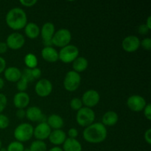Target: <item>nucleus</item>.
Returning <instances> with one entry per match:
<instances>
[{
	"instance_id": "nucleus-1",
	"label": "nucleus",
	"mask_w": 151,
	"mask_h": 151,
	"mask_svg": "<svg viewBox=\"0 0 151 151\" xmlns=\"http://www.w3.org/2000/svg\"><path fill=\"white\" fill-rule=\"evenodd\" d=\"M107 135V129L101 122H94L86 127L83 132L84 139L91 144L103 142L106 140Z\"/></svg>"
},
{
	"instance_id": "nucleus-2",
	"label": "nucleus",
	"mask_w": 151,
	"mask_h": 151,
	"mask_svg": "<svg viewBox=\"0 0 151 151\" xmlns=\"http://www.w3.org/2000/svg\"><path fill=\"white\" fill-rule=\"evenodd\" d=\"M7 26L13 30H20L27 24V18L24 10L19 7H15L7 12L5 17Z\"/></svg>"
},
{
	"instance_id": "nucleus-3",
	"label": "nucleus",
	"mask_w": 151,
	"mask_h": 151,
	"mask_svg": "<svg viewBox=\"0 0 151 151\" xmlns=\"http://www.w3.org/2000/svg\"><path fill=\"white\" fill-rule=\"evenodd\" d=\"M33 131L34 128L32 125L24 122L16 127L13 132V135L16 141L22 143L25 142L29 141L33 137Z\"/></svg>"
},
{
	"instance_id": "nucleus-4",
	"label": "nucleus",
	"mask_w": 151,
	"mask_h": 151,
	"mask_svg": "<svg viewBox=\"0 0 151 151\" xmlns=\"http://www.w3.org/2000/svg\"><path fill=\"white\" fill-rule=\"evenodd\" d=\"M95 119V114L91 109L87 107H82L78 111L76 115V121L81 127L89 126Z\"/></svg>"
},
{
	"instance_id": "nucleus-5",
	"label": "nucleus",
	"mask_w": 151,
	"mask_h": 151,
	"mask_svg": "<svg viewBox=\"0 0 151 151\" xmlns=\"http://www.w3.org/2000/svg\"><path fill=\"white\" fill-rule=\"evenodd\" d=\"M79 55V50L75 45L69 44L60 49L58 52V60L64 63H72Z\"/></svg>"
},
{
	"instance_id": "nucleus-6",
	"label": "nucleus",
	"mask_w": 151,
	"mask_h": 151,
	"mask_svg": "<svg viewBox=\"0 0 151 151\" xmlns=\"http://www.w3.org/2000/svg\"><path fill=\"white\" fill-rule=\"evenodd\" d=\"M71 40H72V34L70 31L65 28H62L55 32L52 38V44L55 47L63 48L69 45Z\"/></svg>"
},
{
	"instance_id": "nucleus-7",
	"label": "nucleus",
	"mask_w": 151,
	"mask_h": 151,
	"mask_svg": "<svg viewBox=\"0 0 151 151\" xmlns=\"http://www.w3.org/2000/svg\"><path fill=\"white\" fill-rule=\"evenodd\" d=\"M81 83V78L79 73L75 71H69L66 73L63 80V87L68 91H75L79 88Z\"/></svg>"
},
{
	"instance_id": "nucleus-8",
	"label": "nucleus",
	"mask_w": 151,
	"mask_h": 151,
	"mask_svg": "<svg viewBox=\"0 0 151 151\" xmlns=\"http://www.w3.org/2000/svg\"><path fill=\"white\" fill-rule=\"evenodd\" d=\"M55 26L52 22H46L40 29V34L45 47H52V38L55 34Z\"/></svg>"
},
{
	"instance_id": "nucleus-9",
	"label": "nucleus",
	"mask_w": 151,
	"mask_h": 151,
	"mask_svg": "<svg viewBox=\"0 0 151 151\" xmlns=\"http://www.w3.org/2000/svg\"><path fill=\"white\" fill-rule=\"evenodd\" d=\"M6 44L10 50H18L24 45L25 38L23 35L19 32H13L7 36Z\"/></svg>"
},
{
	"instance_id": "nucleus-10",
	"label": "nucleus",
	"mask_w": 151,
	"mask_h": 151,
	"mask_svg": "<svg viewBox=\"0 0 151 151\" xmlns=\"http://www.w3.org/2000/svg\"><path fill=\"white\" fill-rule=\"evenodd\" d=\"M100 100V94L96 90L90 89L83 94L81 101H82L83 105H84L86 107L91 109L98 104Z\"/></svg>"
},
{
	"instance_id": "nucleus-11",
	"label": "nucleus",
	"mask_w": 151,
	"mask_h": 151,
	"mask_svg": "<svg viewBox=\"0 0 151 151\" xmlns=\"http://www.w3.org/2000/svg\"><path fill=\"white\" fill-rule=\"evenodd\" d=\"M35 91L39 97H48L52 91V84L47 79L39 80L35 86Z\"/></svg>"
},
{
	"instance_id": "nucleus-12",
	"label": "nucleus",
	"mask_w": 151,
	"mask_h": 151,
	"mask_svg": "<svg viewBox=\"0 0 151 151\" xmlns=\"http://www.w3.org/2000/svg\"><path fill=\"white\" fill-rule=\"evenodd\" d=\"M147 105L145 99L139 95H132L129 97L127 100V106L134 112H139L144 110Z\"/></svg>"
},
{
	"instance_id": "nucleus-13",
	"label": "nucleus",
	"mask_w": 151,
	"mask_h": 151,
	"mask_svg": "<svg viewBox=\"0 0 151 151\" xmlns=\"http://www.w3.org/2000/svg\"><path fill=\"white\" fill-rule=\"evenodd\" d=\"M140 40L137 36L129 35L125 37L122 42V47L127 52H134L140 47Z\"/></svg>"
},
{
	"instance_id": "nucleus-14",
	"label": "nucleus",
	"mask_w": 151,
	"mask_h": 151,
	"mask_svg": "<svg viewBox=\"0 0 151 151\" xmlns=\"http://www.w3.org/2000/svg\"><path fill=\"white\" fill-rule=\"evenodd\" d=\"M51 128L46 122H40L33 131V136L37 140L44 141L49 138L51 134Z\"/></svg>"
},
{
	"instance_id": "nucleus-15",
	"label": "nucleus",
	"mask_w": 151,
	"mask_h": 151,
	"mask_svg": "<svg viewBox=\"0 0 151 151\" xmlns=\"http://www.w3.org/2000/svg\"><path fill=\"white\" fill-rule=\"evenodd\" d=\"M26 111V117L31 122H44V116L42 111L37 106L29 107Z\"/></svg>"
},
{
	"instance_id": "nucleus-16",
	"label": "nucleus",
	"mask_w": 151,
	"mask_h": 151,
	"mask_svg": "<svg viewBox=\"0 0 151 151\" xmlns=\"http://www.w3.org/2000/svg\"><path fill=\"white\" fill-rule=\"evenodd\" d=\"M29 95L26 92H18L13 97V104L18 109H24L28 106L29 103Z\"/></svg>"
},
{
	"instance_id": "nucleus-17",
	"label": "nucleus",
	"mask_w": 151,
	"mask_h": 151,
	"mask_svg": "<svg viewBox=\"0 0 151 151\" xmlns=\"http://www.w3.org/2000/svg\"><path fill=\"white\" fill-rule=\"evenodd\" d=\"M48 139L52 144L58 147L60 145H63L65 140L66 139V133L61 129L53 130L52 131H51V134Z\"/></svg>"
},
{
	"instance_id": "nucleus-18",
	"label": "nucleus",
	"mask_w": 151,
	"mask_h": 151,
	"mask_svg": "<svg viewBox=\"0 0 151 151\" xmlns=\"http://www.w3.org/2000/svg\"><path fill=\"white\" fill-rule=\"evenodd\" d=\"M41 56L44 60L50 63H55L58 60V52L52 47H44L41 50Z\"/></svg>"
},
{
	"instance_id": "nucleus-19",
	"label": "nucleus",
	"mask_w": 151,
	"mask_h": 151,
	"mask_svg": "<svg viewBox=\"0 0 151 151\" xmlns=\"http://www.w3.org/2000/svg\"><path fill=\"white\" fill-rule=\"evenodd\" d=\"M4 75L7 81L12 83H17L22 77V71L17 67L11 66L4 71Z\"/></svg>"
},
{
	"instance_id": "nucleus-20",
	"label": "nucleus",
	"mask_w": 151,
	"mask_h": 151,
	"mask_svg": "<svg viewBox=\"0 0 151 151\" xmlns=\"http://www.w3.org/2000/svg\"><path fill=\"white\" fill-rule=\"evenodd\" d=\"M119 119L118 114L114 111H109L106 112L102 118V122L105 126H114L116 125Z\"/></svg>"
},
{
	"instance_id": "nucleus-21",
	"label": "nucleus",
	"mask_w": 151,
	"mask_h": 151,
	"mask_svg": "<svg viewBox=\"0 0 151 151\" xmlns=\"http://www.w3.org/2000/svg\"><path fill=\"white\" fill-rule=\"evenodd\" d=\"M63 151H82V145L76 139L68 138L63 144Z\"/></svg>"
},
{
	"instance_id": "nucleus-22",
	"label": "nucleus",
	"mask_w": 151,
	"mask_h": 151,
	"mask_svg": "<svg viewBox=\"0 0 151 151\" xmlns=\"http://www.w3.org/2000/svg\"><path fill=\"white\" fill-rule=\"evenodd\" d=\"M40 28L38 25L33 22H29L24 27L25 35L30 39H35L40 35Z\"/></svg>"
},
{
	"instance_id": "nucleus-23",
	"label": "nucleus",
	"mask_w": 151,
	"mask_h": 151,
	"mask_svg": "<svg viewBox=\"0 0 151 151\" xmlns=\"http://www.w3.org/2000/svg\"><path fill=\"white\" fill-rule=\"evenodd\" d=\"M88 62L87 59L84 57H79L78 56L73 62H72V68L73 71L81 73L84 72L88 68Z\"/></svg>"
},
{
	"instance_id": "nucleus-24",
	"label": "nucleus",
	"mask_w": 151,
	"mask_h": 151,
	"mask_svg": "<svg viewBox=\"0 0 151 151\" xmlns=\"http://www.w3.org/2000/svg\"><path fill=\"white\" fill-rule=\"evenodd\" d=\"M47 123L50 128L54 130L61 129L63 126V119L58 114H52L47 118Z\"/></svg>"
},
{
	"instance_id": "nucleus-25",
	"label": "nucleus",
	"mask_w": 151,
	"mask_h": 151,
	"mask_svg": "<svg viewBox=\"0 0 151 151\" xmlns=\"http://www.w3.org/2000/svg\"><path fill=\"white\" fill-rule=\"evenodd\" d=\"M24 63L28 69H32L37 67L38 59L36 56L32 53H28L24 57Z\"/></svg>"
},
{
	"instance_id": "nucleus-26",
	"label": "nucleus",
	"mask_w": 151,
	"mask_h": 151,
	"mask_svg": "<svg viewBox=\"0 0 151 151\" xmlns=\"http://www.w3.org/2000/svg\"><path fill=\"white\" fill-rule=\"evenodd\" d=\"M30 151H47V145L44 141L35 140L29 146Z\"/></svg>"
},
{
	"instance_id": "nucleus-27",
	"label": "nucleus",
	"mask_w": 151,
	"mask_h": 151,
	"mask_svg": "<svg viewBox=\"0 0 151 151\" xmlns=\"http://www.w3.org/2000/svg\"><path fill=\"white\" fill-rule=\"evenodd\" d=\"M6 149H7V151H23L24 147V145L20 142L14 141L10 142Z\"/></svg>"
},
{
	"instance_id": "nucleus-28",
	"label": "nucleus",
	"mask_w": 151,
	"mask_h": 151,
	"mask_svg": "<svg viewBox=\"0 0 151 151\" xmlns=\"http://www.w3.org/2000/svg\"><path fill=\"white\" fill-rule=\"evenodd\" d=\"M21 78H22L23 80L26 81L28 83L35 81L33 77H32L31 69H28V68H26V69H24L23 72H22V77H21Z\"/></svg>"
},
{
	"instance_id": "nucleus-29",
	"label": "nucleus",
	"mask_w": 151,
	"mask_h": 151,
	"mask_svg": "<svg viewBox=\"0 0 151 151\" xmlns=\"http://www.w3.org/2000/svg\"><path fill=\"white\" fill-rule=\"evenodd\" d=\"M70 107L74 111H79L83 107V103L81 100L78 97L72 99L70 101Z\"/></svg>"
},
{
	"instance_id": "nucleus-30",
	"label": "nucleus",
	"mask_w": 151,
	"mask_h": 151,
	"mask_svg": "<svg viewBox=\"0 0 151 151\" xmlns=\"http://www.w3.org/2000/svg\"><path fill=\"white\" fill-rule=\"evenodd\" d=\"M16 87H17V89L19 90V92H25L28 87V83L22 78H21L17 82Z\"/></svg>"
},
{
	"instance_id": "nucleus-31",
	"label": "nucleus",
	"mask_w": 151,
	"mask_h": 151,
	"mask_svg": "<svg viewBox=\"0 0 151 151\" xmlns=\"http://www.w3.org/2000/svg\"><path fill=\"white\" fill-rule=\"evenodd\" d=\"M10 120L6 115L0 114V129H5L9 126Z\"/></svg>"
},
{
	"instance_id": "nucleus-32",
	"label": "nucleus",
	"mask_w": 151,
	"mask_h": 151,
	"mask_svg": "<svg viewBox=\"0 0 151 151\" xmlns=\"http://www.w3.org/2000/svg\"><path fill=\"white\" fill-rule=\"evenodd\" d=\"M140 46L142 47V48L145 50H151V39L150 38H145L140 41Z\"/></svg>"
},
{
	"instance_id": "nucleus-33",
	"label": "nucleus",
	"mask_w": 151,
	"mask_h": 151,
	"mask_svg": "<svg viewBox=\"0 0 151 151\" xmlns=\"http://www.w3.org/2000/svg\"><path fill=\"white\" fill-rule=\"evenodd\" d=\"M7 103V99L4 94L0 93V114L4 110Z\"/></svg>"
},
{
	"instance_id": "nucleus-34",
	"label": "nucleus",
	"mask_w": 151,
	"mask_h": 151,
	"mask_svg": "<svg viewBox=\"0 0 151 151\" xmlns=\"http://www.w3.org/2000/svg\"><path fill=\"white\" fill-rule=\"evenodd\" d=\"M20 4L27 7H30L35 5L38 1L36 0H21Z\"/></svg>"
},
{
	"instance_id": "nucleus-35",
	"label": "nucleus",
	"mask_w": 151,
	"mask_h": 151,
	"mask_svg": "<svg viewBox=\"0 0 151 151\" xmlns=\"http://www.w3.org/2000/svg\"><path fill=\"white\" fill-rule=\"evenodd\" d=\"M31 72H32V77H33L34 80H38L41 77V69L39 68L36 67V68H34V69H31Z\"/></svg>"
},
{
	"instance_id": "nucleus-36",
	"label": "nucleus",
	"mask_w": 151,
	"mask_h": 151,
	"mask_svg": "<svg viewBox=\"0 0 151 151\" xmlns=\"http://www.w3.org/2000/svg\"><path fill=\"white\" fill-rule=\"evenodd\" d=\"M144 115L147 119L148 120H150L151 119V105L150 103L146 105V106L145 107L144 109Z\"/></svg>"
},
{
	"instance_id": "nucleus-37",
	"label": "nucleus",
	"mask_w": 151,
	"mask_h": 151,
	"mask_svg": "<svg viewBox=\"0 0 151 151\" xmlns=\"http://www.w3.org/2000/svg\"><path fill=\"white\" fill-rule=\"evenodd\" d=\"M68 135H69V138L71 139H76L78 136V131L76 128H71L68 131Z\"/></svg>"
},
{
	"instance_id": "nucleus-38",
	"label": "nucleus",
	"mask_w": 151,
	"mask_h": 151,
	"mask_svg": "<svg viewBox=\"0 0 151 151\" xmlns=\"http://www.w3.org/2000/svg\"><path fill=\"white\" fill-rule=\"evenodd\" d=\"M138 32L139 33H140L141 35H146V34L148 33L149 29L147 28V27L146 26L145 24H141L139 27Z\"/></svg>"
},
{
	"instance_id": "nucleus-39",
	"label": "nucleus",
	"mask_w": 151,
	"mask_h": 151,
	"mask_svg": "<svg viewBox=\"0 0 151 151\" xmlns=\"http://www.w3.org/2000/svg\"><path fill=\"white\" fill-rule=\"evenodd\" d=\"M145 140L148 145H151V129L148 128L145 133Z\"/></svg>"
},
{
	"instance_id": "nucleus-40",
	"label": "nucleus",
	"mask_w": 151,
	"mask_h": 151,
	"mask_svg": "<svg viewBox=\"0 0 151 151\" xmlns=\"http://www.w3.org/2000/svg\"><path fill=\"white\" fill-rule=\"evenodd\" d=\"M16 115L19 119H24L26 116V111L24 109H18Z\"/></svg>"
},
{
	"instance_id": "nucleus-41",
	"label": "nucleus",
	"mask_w": 151,
	"mask_h": 151,
	"mask_svg": "<svg viewBox=\"0 0 151 151\" xmlns=\"http://www.w3.org/2000/svg\"><path fill=\"white\" fill-rule=\"evenodd\" d=\"M6 61L2 57H0V74L2 73L5 70Z\"/></svg>"
},
{
	"instance_id": "nucleus-42",
	"label": "nucleus",
	"mask_w": 151,
	"mask_h": 151,
	"mask_svg": "<svg viewBox=\"0 0 151 151\" xmlns=\"http://www.w3.org/2000/svg\"><path fill=\"white\" fill-rule=\"evenodd\" d=\"M7 44L5 42H0V54H4L7 51Z\"/></svg>"
},
{
	"instance_id": "nucleus-43",
	"label": "nucleus",
	"mask_w": 151,
	"mask_h": 151,
	"mask_svg": "<svg viewBox=\"0 0 151 151\" xmlns=\"http://www.w3.org/2000/svg\"><path fill=\"white\" fill-rule=\"evenodd\" d=\"M145 25L147 27V28L149 29V30H150V29H151V16H149L148 17H147V22H146Z\"/></svg>"
},
{
	"instance_id": "nucleus-44",
	"label": "nucleus",
	"mask_w": 151,
	"mask_h": 151,
	"mask_svg": "<svg viewBox=\"0 0 151 151\" xmlns=\"http://www.w3.org/2000/svg\"><path fill=\"white\" fill-rule=\"evenodd\" d=\"M48 151H63V150H62L61 147H58V146H55V147H52V148L50 149V150H49Z\"/></svg>"
},
{
	"instance_id": "nucleus-45",
	"label": "nucleus",
	"mask_w": 151,
	"mask_h": 151,
	"mask_svg": "<svg viewBox=\"0 0 151 151\" xmlns=\"http://www.w3.org/2000/svg\"><path fill=\"white\" fill-rule=\"evenodd\" d=\"M4 86V80L0 77V90L2 89L3 87Z\"/></svg>"
},
{
	"instance_id": "nucleus-46",
	"label": "nucleus",
	"mask_w": 151,
	"mask_h": 151,
	"mask_svg": "<svg viewBox=\"0 0 151 151\" xmlns=\"http://www.w3.org/2000/svg\"><path fill=\"white\" fill-rule=\"evenodd\" d=\"M0 151H7V149L4 148V147H1V148L0 149Z\"/></svg>"
},
{
	"instance_id": "nucleus-47",
	"label": "nucleus",
	"mask_w": 151,
	"mask_h": 151,
	"mask_svg": "<svg viewBox=\"0 0 151 151\" xmlns=\"http://www.w3.org/2000/svg\"><path fill=\"white\" fill-rule=\"evenodd\" d=\"M23 151H30V150H29V148H24Z\"/></svg>"
},
{
	"instance_id": "nucleus-48",
	"label": "nucleus",
	"mask_w": 151,
	"mask_h": 151,
	"mask_svg": "<svg viewBox=\"0 0 151 151\" xmlns=\"http://www.w3.org/2000/svg\"><path fill=\"white\" fill-rule=\"evenodd\" d=\"M1 148V140H0V149Z\"/></svg>"
}]
</instances>
